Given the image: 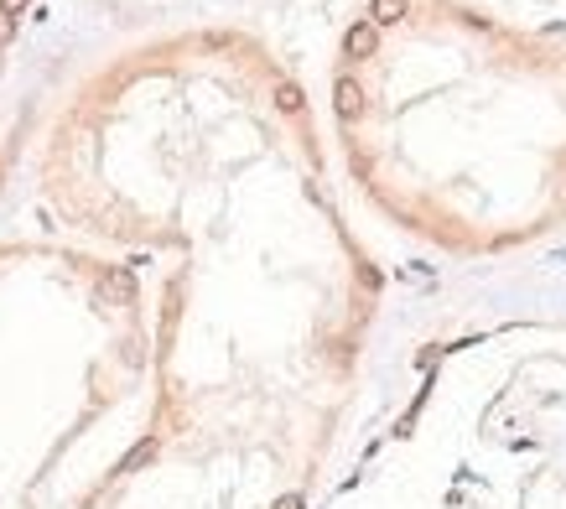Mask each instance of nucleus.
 Returning <instances> with one entry per match:
<instances>
[{
    "instance_id": "f257e3e1",
    "label": "nucleus",
    "mask_w": 566,
    "mask_h": 509,
    "mask_svg": "<svg viewBox=\"0 0 566 509\" xmlns=\"http://www.w3.org/2000/svg\"><path fill=\"white\" fill-rule=\"evenodd\" d=\"M375 47H379V26H369V22L348 26V37H343V52H348V58H369Z\"/></svg>"
},
{
    "instance_id": "f03ea898",
    "label": "nucleus",
    "mask_w": 566,
    "mask_h": 509,
    "mask_svg": "<svg viewBox=\"0 0 566 509\" xmlns=\"http://www.w3.org/2000/svg\"><path fill=\"white\" fill-rule=\"evenodd\" d=\"M338 99V120H358V115H364V99H358V84L354 79H338V88H333Z\"/></svg>"
},
{
    "instance_id": "7ed1b4c3",
    "label": "nucleus",
    "mask_w": 566,
    "mask_h": 509,
    "mask_svg": "<svg viewBox=\"0 0 566 509\" xmlns=\"http://www.w3.org/2000/svg\"><path fill=\"white\" fill-rule=\"evenodd\" d=\"M405 16V0H375L369 5V26H390V22H400Z\"/></svg>"
},
{
    "instance_id": "20e7f679",
    "label": "nucleus",
    "mask_w": 566,
    "mask_h": 509,
    "mask_svg": "<svg viewBox=\"0 0 566 509\" xmlns=\"http://www.w3.org/2000/svg\"><path fill=\"white\" fill-rule=\"evenodd\" d=\"M275 105L286 109V115H296V109H302V94H296V84H281V88H275Z\"/></svg>"
},
{
    "instance_id": "39448f33",
    "label": "nucleus",
    "mask_w": 566,
    "mask_h": 509,
    "mask_svg": "<svg viewBox=\"0 0 566 509\" xmlns=\"http://www.w3.org/2000/svg\"><path fill=\"white\" fill-rule=\"evenodd\" d=\"M22 5H26V0H0V16H16Z\"/></svg>"
}]
</instances>
